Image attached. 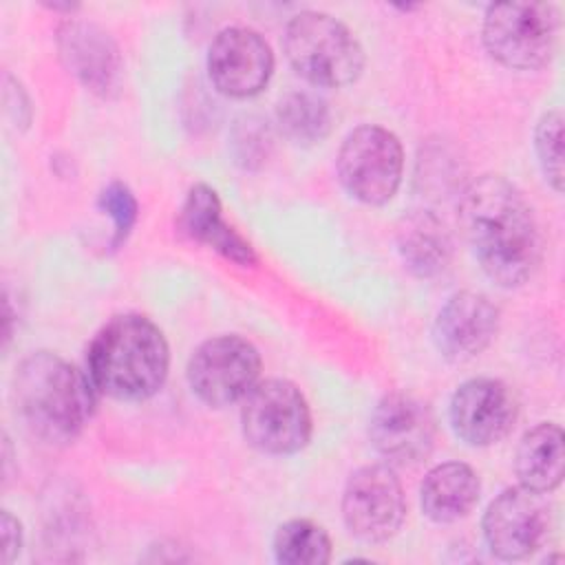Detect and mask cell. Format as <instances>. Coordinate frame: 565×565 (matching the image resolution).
Masks as SVG:
<instances>
[{
	"label": "cell",
	"mask_w": 565,
	"mask_h": 565,
	"mask_svg": "<svg viewBox=\"0 0 565 565\" xmlns=\"http://www.w3.org/2000/svg\"><path fill=\"white\" fill-rule=\"evenodd\" d=\"M459 223L481 269L499 287H519L541 263V234L527 199L503 177L472 181L459 201Z\"/></svg>",
	"instance_id": "6da1fadb"
},
{
	"label": "cell",
	"mask_w": 565,
	"mask_h": 565,
	"mask_svg": "<svg viewBox=\"0 0 565 565\" xmlns=\"http://www.w3.org/2000/svg\"><path fill=\"white\" fill-rule=\"evenodd\" d=\"M93 382L64 358L38 351L13 377V399L24 426L46 444L73 441L95 411Z\"/></svg>",
	"instance_id": "7a4b0ae2"
},
{
	"label": "cell",
	"mask_w": 565,
	"mask_h": 565,
	"mask_svg": "<svg viewBox=\"0 0 565 565\" xmlns=\"http://www.w3.org/2000/svg\"><path fill=\"white\" fill-rule=\"evenodd\" d=\"M168 366L170 349L163 331L139 313L113 318L88 347V377L115 399L152 397L163 386Z\"/></svg>",
	"instance_id": "3957f363"
},
{
	"label": "cell",
	"mask_w": 565,
	"mask_h": 565,
	"mask_svg": "<svg viewBox=\"0 0 565 565\" xmlns=\"http://www.w3.org/2000/svg\"><path fill=\"white\" fill-rule=\"evenodd\" d=\"M285 53L294 71L313 86H347L364 68L358 38L347 24L322 11H300L287 22Z\"/></svg>",
	"instance_id": "277c9868"
},
{
	"label": "cell",
	"mask_w": 565,
	"mask_h": 565,
	"mask_svg": "<svg viewBox=\"0 0 565 565\" xmlns=\"http://www.w3.org/2000/svg\"><path fill=\"white\" fill-rule=\"evenodd\" d=\"M558 15L545 2H497L483 15V44L503 66L534 71L556 46Z\"/></svg>",
	"instance_id": "5b68a950"
},
{
	"label": "cell",
	"mask_w": 565,
	"mask_h": 565,
	"mask_svg": "<svg viewBox=\"0 0 565 565\" xmlns=\"http://www.w3.org/2000/svg\"><path fill=\"white\" fill-rule=\"evenodd\" d=\"M245 439L267 455H294L311 437V413L300 388L287 380L256 382L243 397Z\"/></svg>",
	"instance_id": "8992f818"
},
{
	"label": "cell",
	"mask_w": 565,
	"mask_h": 565,
	"mask_svg": "<svg viewBox=\"0 0 565 565\" xmlns=\"http://www.w3.org/2000/svg\"><path fill=\"white\" fill-rule=\"evenodd\" d=\"M404 150L399 139L375 124L353 128L338 152L342 188L366 205L391 201L399 188Z\"/></svg>",
	"instance_id": "52a82bcc"
},
{
	"label": "cell",
	"mask_w": 565,
	"mask_h": 565,
	"mask_svg": "<svg viewBox=\"0 0 565 565\" xmlns=\"http://www.w3.org/2000/svg\"><path fill=\"white\" fill-rule=\"evenodd\" d=\"M260 375L256 347L241 335L205 340L188 362L192 393L207 406L221 408L245 397Z\"/></svg>",
	"instance_id": "ba28073f"
},
{
	"label": "cell",
	"mask_w": 565,
	"mask_h": 565,
	"mask_svg": "<svg viewBox=\"0 0 565 565\" xmlns=\"http://www.w3.org/2000/svg\"><path fill=\"white\" fill-rule=\"evenodd\" d=\"M483 539L503 561H519L536 552L552 527V505L545 492L527 486L505 488L483 514Z\"/></svg>",
	"instance_id": "9c48e42d"
},
{
	"label": "cell",
	"mask_w": 565,
	"mask_h": 565,
	"mask_svg": "<svg viewBox=\"0 0 565 565\" xmlns=\"http://www.w3.org/2000/svg\"><path fill=\"white\" fill-rule=\"evenodd\" d=\"M404 514V490L388 466H362L349 477L342 494V519L353 536L366 543L388 541L399 530Z\"/></svg>",
	"instance_id": "30bf717a"
},
{
	"label": "cell",
	"mask_w": 565,
	"mask_h": 565,
	"mask_svg": "<svg viewBox=\"0 0 565 565\" xmlns=\"http://www.w3.org/2000/svg\"><path fill=\"white\" fill-rule=\"evenodd\" d=\"M274 71V53L265 38L247 26H227L207 49V75L227 97L258 95Z\"/></svg>",
	"instance_id": "8fae6325"
},
{
	"label": "cell",
	"mask_w": 565,
	"mask_h": 565,
	"mask_svg": "<svg viewBox=\"0 0 565 565\" xmlns=\"http://www.w3.org/2000/svg\"><path fill=\"white\" fill-rule=\"evenodd\" d=\"M519 404L508 384L494 377L463 382L450 399V426L468 446L501 441L514 426Z\"/></svg>",
	"instance_id": "7c38bea8"
},
{
	"label": "cell",
	"mask_w": 565,
	"mask_h": 565,
	"mask_svg": "<svg viewBox=\"0 0 565 565\" xmlns=\"http://www.w3.org/2000/svg\"><path fill=\"white\" fill-rule=\"evenodd\" d=\"M369 437L375 450L393 463L424 459L435 441L430 408L408 393H388L373 408Z\"/></svg>",
	"instance_id": "4fadbf2b"
},
{
	"label": "cell",
	"mask_w": 565,
	"mask_h": 565,
	"mask_svg": "<svg viewBox=\"0 0 565 565\" xmlns=\"http://www.w3.org/2000/svg\"><path fill=\"white\" fill-rule=\"evenodd\" d=\"M57 49L66 68L95 95L110 97L119 90L121 55L110 38L95 22L66 20L57 29Z\"/></svg>",
	"instance_id": "5bb4252c"
},
{
	"label": "cell",
	"mask_w": 565,
	"mask_h": 565,
	"mask_svg": "<svg viewBox=\"0 0 565 565\" xmlns=\"http://www.w3.org/2000/svg\"><path fill=\"white\" fill-rule=\"evenodd\" d=\"M499 331V309L488 296L459 291L446 300L433 324L437 351L450 362L479 355Z\"/></svg>",
	"instance_id": "9a60e30c"
},
{
	"label": "cell",
	"mask_w": 565,
	"mask_h": 565,
	"mask_svg": "<svg viewBox=\"0 0 565 565\" xmlns=\"http://www.w3.org/2000/svg\"><path fill=\"white\" fill-rule=\"evenodd\" d=\"M179 230L196 243H203L225 256L227 260L247 267L256 263V252L247 238H243L221 216V199L207 183L190 188L177 218Z\"/></svg>",
	"instance_id": "2e32d148"
},
{
	"label": "cell",
	"mask_w": 565,
	"mask_h": 565,
	"mask_svg": "<svg viewBox=\"0 0 565 565\" xmlns=\"http://www.w3.org/2000/svg\"><path fill=\"white\" fill-rule=\"evenodd\" d=\"M479 492V477L468 463H439L422 481V512L435 523L459 521L477 505Z\"/></svg>",
	"instance_id": "e0dca14e"
},
{
	"label": "cell",
	"mask_w": 565,
	"mask_h": 565,
	"mask_svg": "<svg viewBox=\"0 0 565 565\" xmlns=\"http://www.w3.org/2000/svg\"><path fill=\"white\" fill-rule=\"evenodd\" d=\"M563 463L561 426L541 422L521 437L514 455V470L523 486L547 494L563 481Z\"/></svg>",
	"instance_id": "ac0fdd59"
},
{
	"label": "cell",
	"mask_w": 565,
	"mask_h": 565,
	"mask_svg": "<svg viewBox=\"0 0 565 565\" xmlns=\"http://www.w3.org/2000/svg\"><path fill=\"white\" fill-rule=\"evenodd\" d=\"M397 245L406 267L424 278L439 274L450 258V238L444 225L428 212L404 218L397 232Z\"/></svg>",
	"instance_id": "d6986e66"
},
{
	"label": "cell",
	"mask_w": 565,
	"mask_h": 565,
	"mask_svg": "<svg viewBox=\"0 0 565 565\" xmlns=\"http://www.w3.org/2000/svg\"><path fill=\"white\" fill-rule=\"evenodd\" d=\"M276 117L282 135L302 146L324 139L331 128V113L327 102L307 90L287 93L278 102Z\"/></svg>",
	"instance_id": "ffe728a7"
},
{
	"label": "cell",
	"mask_w": 565,
	"mask_h": 565,
	"mask_svg": "<svg viewBox=\"0 0 565 565\" xmlns=\"http://www.w3.org/2000/svg\"><path fill=\"white\" fill-rule=\"evenodd\" d=\"M274 554L282 565H324L331 561V539L313 521L291 519L276 530Z\"/></svg>",
	"instance_id": "44dd1931"
},
{
	"label": "cell",
	"mask_w": 565,
	"mask_h": 565,
	"mask_svg": "<svg viewBox=\"0 0 565 565\" xmlns=\"http://www.w3.org/2000/svg\"><path fill=\"white\" fill-rule=\"evenodd\" d=\"M534 150L550 185L563 188V113L558 108L545 113L534 130Z\"/></svg>",
	"instance_id": "7402d4cb"
},
{
	"label": "cell",
	"mask_w": 565,
	"mask_h": 565,
	"mask_svg": "<svg viewBox=\"0 0 565 565\" xmlns=\"http://www.w3.org/2000/svg\"><path fill=\"white\" fill-rule=\"evenodd\" d=\"M99 205L113 218V225H115L113 243L119 245L128 236V232L132 230V225L137 221V201H135L132 192L128 190V185L113 181L99 194Z\"/></svg>",
	"instance_id": "603a6c76"
},
{
	"label": "cell",
	"mask_w": 565,
	"mask_h": 565,
	"mask_svg": "<svg viewBox=\"0 0 565 565\" xmlns=\"http://www.w3.org/2000/svg\"><path fill=\"white\" fill-rule=\"evenodd\" d=\"M0 530H2V563H11L22 547L20 521L9 510H2Z\"/></svg>",
	"instance_id": "cb8c5ba5"
}]
</instances>
